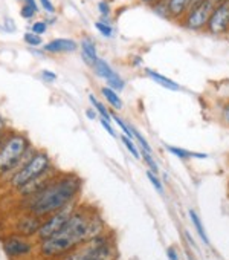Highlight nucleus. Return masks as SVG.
<instances>
[{
	"label": "nucleus",
	"instance_id": "f257e3e1",
	"mask_svg": "<svg viewBox=\"0 0 229 260\" xmlns=\"http://www.w3.org/2000/svg\"><path fill=\"white\" fill-rule=\"evenodd\" d=\"M104 234V222L99 214H90L77 207L60 231L40 242V254L46 258H61L87 240Z\"/></svg>",
	"mask_w": 229,
	"mask_h": 260
},
{
	"label": "nucleus",
	"instance_id": "f03ea898",
	"mask_svg": "<svg viewBox=\"0 0 229 260\" xmlns=\"http://www.w3.org/2000/svg\"><path fill=\"white\" fill-rule=\"evenodd\" d=\"M83 188V181L73 173L55 175L40 191L26 198V210L40 217L51 216L73 202Z\"/></svg>",
	"mask_w": 229,
	"mask_h": 260
},
{
	"label": "nucleus",
	"instance_id": "7ed1b4c3",
	"mask_svg": "<svg viewBox=\"0 0 229 260\" xmlns=\"http://www.w3.org/2000/svg\"><path fill=\"white\" fill-rule=\"evenodd\" d=\"M35 147L31 140L16 130H8L0 143V175L14 173L32 153Z\"/></svg>",
	"mask_w": 229,
	"mask_h": 260
},
{
	"label": "nucleus",
	"instance_id": "20e7f679",
	"mask_svg": "<svg viewBox=\"0 0 229 260\" xmlns=\"http://www.w3.org/2000/svg\"><path fill=\"white\" fill-rule=\"evenodd\" d=\"M54 169L51 156L45 150H34V153L14 172L11 173L10 184L20 190L22 187L28 185L34 179H39L45 175H48Z\"/></svg>",
	"mask_w": 229,
	"mask_h": 260
},
{
	"label": "nucleus",
	"instance_id": "39448f33",
	"mask_svg": "<svg viewBox=\"0 0 229 260\" xmlns=\"http://www.w3.org/2000/svg\"><path fill=\"white\" fill-rule=\"evenodd\" d=\"M117 255V248L111 240L105 234H99L61 257V260H114Z\"/></svg>",
	"mask_w": 229,
	"mask_h": 260
},
{
	"label": "nucleus",
	"instance_id": "423d86ee",
	"mask_svg": "<svg viewBox=\"0 0 229 260\" xmlns=\"http://www.w3.org/2000/svg\"><path fill=\"white\" fill-rule=\"evenodd\" d=\"M75 210H77V201L67 204V205L63 207L61 210H58V211L52 213L49 217L43 219V223H42V226H40V230H39V233H37L39 240H40V242H42V240H46V239H49L51 236H54L57 231H60V230L63 228V225L69 220V217L73 214Z\"/></svg>",
	"mask_w": 229,
	"mask_h": 260
},
{
	"label": "nucleus",
	"instance_id": "0eeeda50",
	"mask_svg": "<svg viewBox=\"0 0 229 260\" xmlns=\"http://www.w3.org/2000/svg\"><path fill=\"white\" fill-rule=\"evenodd\" d=\"M217 5L218 4L215 0H203L197 7L188 10V13L183 16V26L191 31H200L206 28L208 20Z\"/></svg>",
	"mask_w": 229,
	"mask_h": 260
},
{
	"label": "nucleus",
	"instance_id": "6e6552de",
	"mask_svg": "<svg viewBox=\"0 0 229 260\" xmlns=\"http://www.w3.org/2000/svg\"><path fill=\"white\" fill-rule=\"evenodd\" d=\"M206 29L212 36H223L229 31V0H224L214 8Z\"/></svg>",
	"mask_w": 229,
	"mask_h": 260
},
{
	"label": "nucleus",
	"instance_id": "1a4fd4ad",
	"mask_svg": "<svg viewBox=\"0 0 229 260\" xmlns=\"http://www.w3.org/2000/svg\"><path fill=\"white\" fill-rule=\"evenodd\" d=\"M2 248L7 252V255L13 258H19V257L29 255L34 249V245L28 240V237L11 234L2 239Z\"/></svg>",
	"mask_w": 229,
	"mask_h": 260
},
{
	"label": "nucleus",
	"instance_id": "9d476101",
	"mask_svg": "<svg viewBox=\"0 0 229 260\" xmlns=\"http://www.w3.org/2000/svg\"><path fill=\"white\" fill-rule=\"evenodd\" d=\"M93 71L95 74L99 77V78H104L107 81V86L111 87L113 90H117V92H121L124 87H126V81L124 78L118 74V72H114L113 68L102 58H98L95 66H93Z\"/></svg>",
	"mask_w": 229,
	"mask_h": 260
},
{
	"label": "nucleus",
	"instance_id": "9b49d317",
	"mask_svg": "<svg viewBox=\"0 0 229 260\" xmlns=\"http://www.w3.org/2000/svg\"><path fill=\"white\" fill-rule=\"evenodd\" d=\"M43 223V217L37 216V214H25L22 216L17 223H16V233L19 236H23V237H31V236H37L40 226Z\"/></svg>",
	"mask_w": 229,
	"mask_h": 260
},
{
	"label": "nucleus",
	"instance_id": "f8f14e48",
	"mask_svg": "<svg viewBox=\"0 0 229 260\" xmlns=\"http://www.w3.org/2000/svg\"><path fill=\"white\" fill-rule=\"evenodd\" d=\"M80 48V45L72 39H54L43 45V49L49 54H67L75 52Z\"/></svg>",
	"mask_w": 229,
	"mask_h": 260
},
{
	"label": "nucleus",
	"instance_id": "ddd939ff",
	"mask_svg": "<svg viewBox=\"0 0 229 260\" xmlns=\"http://www.w3.org/2000/svg\"><path fill=\"white\" fill-rule=\"evenodd\" d=\"M80 45V49H81V57H83V61L89 66V68H93L96 60L99 58L98 57V51H96V45L92 39L86 37L81 40Z\"/></svg>",
	"mask_w": 229,
	"mask_h": 260
},
{
	"label": "nucleus",
	"instance_id": "4468645a",
	"mask_svg": "<svg viewBox=\"0 0 229 260\" xmlns=\"http://www.w3.org/2000/svg\"><path fill=\"white\" fill-rule=\"evenodd\" d=\"M191 7V0H167V13L170 19H180Z\"/></svg>",
	"mask_w": 229,
	"mask_h": 260
},
{
	"label": "nucleus",
	"instance_id": "2eb2a0df",
	"mask_svg": "<svg viewBox=\"0 0 229 260\" xmlns=\"http://www.w3.org/2000/svg\"><path fill=\"white\" fill-rule=\"evenodd\" d=\"M145 74L156 83V84H159V86H162V87H165V89H168V90H173V92H176V90H180V86L176 83V81H173L171 78H168V77H165V75H162V74H159V72H156V71H153V69H145Z\"/></svg>",
	"mask_w": 229,
	"mask_h": 260
},
{
	"label": "nucleus",
	"instance_id": "dca6fc26",
	"mask_svg": "<svg viewBox=\"0 0 229 260\" xmlns=\"http://www.w3.org/2000/svg\"><path fill=\"white\" fill-rule=\"evenodd\" d=\"M165 149H167L171 155H174V156H177V158H180V159H189V158H196V159H206V158H208V155H206V153L189 152V150H186V149L176 147V146H170V144H165Z\"/></svg>",
	"mask_w": 229,
	"mask_h": 260
},
{
	"label": "nucleus",
	"instance_id": "f3484780",
	"mask_svg": "<svg viewBox=\"0 0 229 260\" xmlns=\"http://www.w3.org/2000/svg\"><path fill=\"white\" fill-rule=\"evenodd\" d=\"M101 93H102V96L105 98V101L110 104V107L113 110H121L123 109V100H121V96H120V93L117 90H113L108 86H104L101 89Z\"/></svg>",
	"mask_w": 229,
	"mask_h": 260
},
{
	"label": "nucleus",
	"instance_id": "a211bd4d",
	"mask_svg": "<svg viewBox=\"0 0 229 260\" xmlns=\"http://www.w3.org/2000/svg\"><path fill=\"white\" fill-rule=\"evenodd\" d=\"M89 101H90V104H92V107L96 110V113H98V118H102V119H105V121H111V115H110V110L101 103V101H98V98L95 96V95H89Z\"/></svg>",
	"mask_w": 229,
	"mask_h": 260
},
{
	"label": "nucleus",
	"instance_id": "6ab92c4d",
	"mask_svg": "<svg viewBox=\"0 0 229 260\" xmlns=\"http://www.w3.org/2000/svg\"><path fill=\"white\" fill-rule=\"evenodd\" d=\"M189 217H191V222H193V225L196 226V231H197V234L200 236V239L203 240V243H209V239H208V236H206V233H205V228H203V223H202V220H200V217H199V214L194 211V210H189Z\"/></svg>",
	"mask_w": 229,
	"mask_h": 260
},
{
	"label": "nucleus",
	"instance_id": "aec40b11",
	"mask_svg": "<svg viewBox=\"0 0 229 260\" xmlns=\"http://www.w3.org/2000/svg\"><path fill=\"white\" fill-rule=\"evenodd\" d=\"M132 128V134H133V140H135V143H138L139 146H141V149L142 150H145V152H148V153H153V150H151V146L148 144V141L144 138V135L139 132L138 128H135V127H130Z\"/></svg>",
	"mask_w": 229,
	"mask_h": 260
},
{
	"label": "nucleus",
	"instance_id": "412c9836",
	"mask_svg": "<svg viewBox=\"0 0 229 260\" xmlns=\"http://www.w3.org/2000/svg\"><path fill=\"white\" fill-rule=\"evenodd\" d=\"M121 141H123V144L127 147V150L136 158V159H139L141 158V152H139V147L136 146V143H135V140L133 138H129V137H126V135H121Z\"/></svg>",
	"mask_w": 229,
	"mask_h": 260
},
{
	"label": "nucleus",
	"instance_id": "4be33fe9",
	"mask_svg": "<svg viewBox=\"0 0 229 260\" xmlns=\"http://www.w3.org/2000/svg\"><path fill=\"white\" fill-rule=\"evenodd\" d=\"M139 152H141V156H142V159L145 161L148 170L153 172V173H156V175H159V166H158L156 159L153 158V153H148V152H145V150H142V149H141Z\"/></svg>",
	"mask_w": 229,
	"mask_h": 260
},
{
	"label": "nucleus",
	"instance_id": "5701e85b",
	"mask_svg": "<svg viewBox=\"0 0 229 260\" xmlns=\"http://www.w3.org/2000/svg\"><path fill=\"white\" fill-rule=\"evenodd\" d=\"M23 40H25V43L26 45H29V46H32V48H40V46H43V39H42V36H37V34H34V32H25V36H23Z\"/></svg>",
	"mask_w": 229,
	"mask_h": 260
},
{
	"label": "nucleus",
	"instance_id": "b1692460",
	"mask_svg": "<svg viewBox=\"0 0 229 260\" xmlns=\"http://www.w3.org/2000/svg\"><path fill=\"white\" fill-rule=\"evenodd\" d=\"M110 115H111V119L120 125V128L124 132V135H126V137H129V138H133V134H132L130 125H127V124H126V121H124L121 116H118L117 113H113L111 110H110Z\"/></svg>",
	"mask_w": 229,
	"mask_h": 260
},
{
	"label": "nucleus",
	"instance_id": "393cba45",
	"mask_svg": "<svg viewBox=\"0 0 229 260\" xmlns=\"http://www.w3.org/2000/svg\"><path fill=\"white\" fill-rule=\"evenodd\" d=\"M95 28L98 29V32L102 36V37H107V39H111L113 36H114V32H113V28H111V25L110 23H104V22H95Z\"/></svg>",
	"mask_w": 229,
	"mask_h": 260
},
{
	"label": "nucleus",
	"instance_id": "a878e982",
	"mask_svg": "<svg viewBox=\"0 0 229 260\" xmlns=\"http://www.w3.org/2000/svg\"><path fill=\"white\" fill-rule=\"evenodd\" d=\"M147 178H148V181L151 182V185H153L159 193H164V185H162V181H161L159 175H156V173L147 170Z\"/></svg>",
	"mask_w": 229,
	"mask_h": 260
},
{
	"label": "nucleus",
	"instance_id": "bb28decb",
	"mask_svg": "<svg viewBox=\"0 0 229 260\" xmlns=\"http://www.w3.org/2000/svg\"><path fill=\"white\" fill-rule=\"evenodd\" d=\"M98 11H99V14H101V19L107 20V17H110V14H111L110 4L105 2V0H99V2H98Z\"/></svg>",
	"mask_w": 229,
	"mask_h": 260
},
{
	"label": "nucleus",
	"instance_id": "cd10ccee",
	"mask_svg": "<svg viewBox=\"0 0 229 260\" xmlns=\"http://www.w3.org/2000/svg\"><path fill=\"white\" fill-rule=\"evenodd\" d=\"M48 31V23L46 22H42V20H37L31 25V32L37 34V36H43L45 32Z\"/></svg>",
	"mask_w": 229,
	"mask_h": 260
},
{
	"label": "nucleus",
	"instance_id": "c85d7f7f",
	"mask_svg": "<svg viewBox=\"0 0 229 260\" xmlns=\"http://www.w3.org/2000/svg\"><path fill=\"white\" fill-rule=\"evenodd\" d=\"M40 77H42V80L45 83H54V81H57V74L52 72V71H49V69H43L42 74H40Z\"/></svg>",
	"mask_w": 229,
	"mask_h": 260
},
{
	"label": "nucleus",
	"instance_id": "c756f323",
	"mask_svg": "<svg viewBox=\"0 0 229 260\" xmlns=\"http://www.w3.org/2000/svg\"><path fill=\"white\" fill-rule=\"evenodd\" d=\"M99 119V122H101V125L104 127V130L105 132L111 137V138H117V132H114V128H113V125L108 122V121H105V119H102V118H98Z\"/></svg>",
	"mask_w": 229,
	"mask_h": 260
},
{
	"label": "nucleus",
	"instance_id": "7c9ffc66",
	"mask_svg": "<svg viewBox=\"0 0 229 260\" xmlns=\"http://www.w3.org/2000/svg\"><path fill=\"white\" fill-rule=\"evenodd\" d=\"M20 16H22L25 20H29V19H32V17L35 16V11H34L31 7H28V5L23 4V7H22V10H20Z\"/></svg>",
	"mask_w": 229,
	"mask_h": 260
},
{
	"label": "nucleus",
	"instance_id": "2f4dec72",
	"mask_svg": "<svg viewBox=\"0 0 229 260\" xmlns=\"http://www.w3.org/2000/svg\"><path fill=\"white\" fill-rule=\"evenodd\" d=\"M40 7L48 13V14H54L55 13V7L52 4V0H40Z\"/></svg>",
	"mask_w": 229,
	"mask_h": 260
},
{
	"label": "nucleus",
	"instance_id": "473e14b6",
	"mask_svg": "<svg viewBox=\"0 0 229 260\" xmlns=\"http://www.w3.org/2000/svg\"><path fill=\"white\" fill-rule=\"evenodd\" d=\"M7 132H8V125H7V121H5L4 115L0 113V143H2V140H4V137L7 135Z\"/></svg>",
	"mask_w": 229,
	"mask_h": 260
},
{
	"label": "nucleus",
	"instance_id": "72a5a7b5",
	"mask_svg": "<svg viewBox=\"0 0 229 260\" xmlns=\"http://www.w3.org/2000/svg\"><path fill=\"white\" fill-rule=\"evenodd\" d=\"M220 116H221V121H223L226 125H229V103L223 104L221 112H220Z\"/></svg>",
	"mask_w": 229,
	"mask_h": 260
},
{
	"label": "nucleus",
	"instance_id": "f704fd0d",
	"mask_svg": "<svg viewBox=\"0 0 229 260\" xmlns=\"http://www.w3.org/2000/svg\"><path fill=\"white\" fill-rule=\"evenodd\" d=\"M5 29L8 32H14L16 31V25H14V22L11 19H5Z\"/></svg>",
	"mask_w": 229,
	"mask_h": 260
},
{
	"label": "nucleus",
	"instance_id": "c9c22d12",
	"mask_svg": "<svg viewBox=\"0 0 229 260\" xmlns=\"http://www.w3.org/2000/svg\"><path fill=\"white\" fill-rule=\"evenodd\" d=\"M86 115H87L89 119H96L98 118V113H96V110L93 107H87L86 109Z\"/></svg>",
	"mask_w": 229,
	"mask_h": 260
},
{
	"label": "nucleus",
	"instance_id": "e433bc0d",
	"mask_svg": "<svg viewBox=\"0 0 229 260\" xmlns=\"http://www.w3.org/2000/svg\"><path fill=\"white\" fill-rule=\"evenodd\" d=\"M167 255H168V260H179V255H177L174 248H168L167 249Z\"/></svg>",
	"mask_w": 229,
	"mask_h": 260
},
{
	"label": "nucleus",
	"instance_id": "4c0bfd02",
	"mask_svg": "<svg viewBox=\"0 0 229 260\" xmlns=\"http://www.w3.org/2000/svg\"><path fill=\"white\" fill-rule=\"evenodd\" d=\"M25 5H28V7H31L34 11H35V14L40 11V8H39V5H37V0H25Z\"/></svg>",
	"mask_w": 229,
	"mask_h": 260
},
{
	"label": "nucleus",
	"instance_id": "58836bf2",
	"mask_svg": "<svg viewBox=\"0 0 229 260\" xmlns=\"http://www.w3.org/2000/svg\"><path fill=\"white\" fill-rule=\"evenodd\" d=\"M141 2H144V4H147V5H155L158 0H141Z\"/></svg>",
	"mask_w": 229,
	"mask_h": 260
},
{
	"label": "nucleus",
	"instance_id": "ea45409f",
	"mask_svg": "<svg viewBox=\"0 0 229 260\" xmlns=\"http://www.w3.org/2000/svg\"><path fill=\"white\" fill-rule=\"evenodd\" d=\"M0 231H2V223H0Z\"/></svg>",
	"mask_w": 229,
	"mask_h": 260
},
{
	"label": "nucleus",
	"instance_id": "a19ab883",
	"mask_svg": "<svg viewBox=\"0 0 229 260\" xmlns=\"http://www.w3.org/2000/svg\"><path fill=\"white\" fill-rule=\"evenodd\" d=\"M221 2H224V0H221Z\"/></svg>",
	"mask_w": 229,
	"mask_h": 260
}]
</instances>
